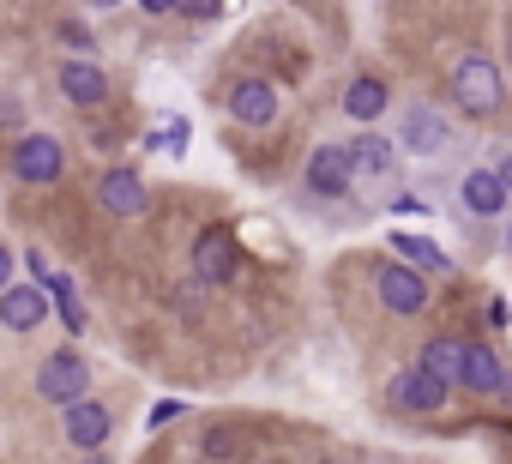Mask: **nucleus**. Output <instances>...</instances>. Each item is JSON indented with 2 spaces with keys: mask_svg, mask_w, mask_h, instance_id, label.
<instances>
[{
  "mask_svg": "<svg viewBox=\"0 0 512 464\" xmlns=\"http://www.w3.org/2000/svg\"><path fill=\"white\" fill-rule=\"evenodd\" d=\"M374 296H380V308L392 314V320H416V314H428V272H416V266H404V260H380L374 266Z\"/></svg>",
  "mask_w": 512,
  "mask_h": 464,
  "instance_id": "3",
  "label": "nucleus"
},
{
  "mask_svg": "<svg viewBox=\"0 0 512 464\" xmlns=\"http://www.w3.org/2000/svg\"><path fill=\"white\" fill-rule=\"evenodd\" d=\"M446 145H452V127H446V115L434 103H410L398 115V151L404 157H440Z\"/></svg>",
  "mask_w": 512,
  "mask_h": 464,
  "instance_id": "8",
  "label": "nucleus"
},
{
  "mask_svg": "<svg viewBox=\"0 0 512 464\" xmlns=\"http://www.w3.org/2000/svg\"><path fill=\"white\" fill-rule=\"evenodd\" d=\"M109 428H115V416H109V404H97V398H79V404L61 410V434H67L73 452H97V446L109 440Z\"/></svg>",
  "mask_w": 512,
  "mask_h": 464,
  "instance_id": "13",
  "label": "nucleus"
},
{
  "mask_svg": "<svg viewBox=\"0 0 512 464\" xmlns=\"http://www.w3.org/2000/svg\"><path fill=\"white\" fill-rule=\"evenodd\" d=\"M386 109H392V85H386L380 73H356V79L344 85V115H350L356 127H374Z\"/></svg>",
  "mask_w": 512,
  "mask_h": 464,
  "instance_id": "16",
  "label": "nucleus"
},
{
  "mask_svg": "<svg viewBox=\"0 0 512 464\" xmlns=\"http://www.w3.org/2000/svg\"><path fill=\"white\" fill-rule=\"evenodd\" d=\"M386 404H392L398 416H440V410L452 404V386L434 380L422 362H410V368H398V374L386 380Z\"/></svg>",
  "mask_w": 512,
  "mask_h": 464,
  "instance_id": "5",
  "label": "nucleus"
},
{
  "mask_svg": "<svg viewBox=\"0 0 512 464\" xmlns=\"http://www.w3.org/2000/svg\"><path fill=\"white\" fill-rule=\"evenodd\" d=\"M85 7H97V13H109V7H127V0H85Z\"/></svg>",
  "mask_w": 512,
  "mask_h": 464,
  "instance_id": "31",
  "label": "nucleus"
},
{
  "mask_svg": "<svg viewBox=\"0 0 512 464\" xmlns=\"http://www.w3.org/2000/svg\"><path fill=\"white\" fill-rule=\"evenodd\" d=\"M55 314V302H49V284H7V290H0V326H7V332H19V338H31L43 320Z\"/></svg>",
  "mask_w": 512,
  "mask_h": 464,
  "instance_id": "10",
  "label": "nucleus"
},
{
  "mask_svg": "<svg viewBox=\"0 0 512 464\" xmlns=\"http://www.w3.org/2000/svg\"><path fill=\"white\" fill-rule=\"evenodd\" d=\"M446 91H452V103H458L470 121H494V115L506 109V73H500V61L482 55V49H464V55L452 61Z\"/></svg>",
  "mask_w": 512,
  "mask_h": 464,
  "instance_id": "1",
  "label": "nucleus"
},
{
  "mask_svg": "<svg viewBox=\"0 0 512 464\" xmlns=\"http://www.w3.org/2000/svg\"><path fill=\"white\" fill-rule=\"evenodd\" d=\"M302 181H308V193L314 199H344L350 187H356V169H350V145H314L308 151V163H302Z\"/></svg>",
  "mask_w": 512,
  "mask_h": 464,
  "instance_id": "9",
  "label": "nucleus"
},
{
  "mask_svg": "<svg viewBox=\"0 0 512 464\" xmlns=\"http://www.w3.org/2000/svg\"><path fill=\"white\" fill-rule=\"evenodd\" d=\"M398 139H386V133H374V127H362L356 139H350V169H356V181H392V169H398Z\"/></svg>",
  "mask_w": 512,
  "mask_h": 464,
  "instance_id": "14",
  "label": "nucleus"
},
{
  "mask_svg": "<svg viewBox=\"0 0 512 464\" xmlns=\"http://www.w3.org/2000/svg\"><path fill=\"white\" fill-rule=\"evenodd\" d=\"M55 85H61V97H67L73 109H103V103H109V73H103L91 55H67V61L55 67Z\"/></svg>",
  "mask_w": 512,
  "mask_h": 464,
  "instance_id": "11",
  "label": "nucleus"
},
{
  "mask_svg": "<svg viewBox=\"0 0 512 464\" xmlns=\"http://www.w3.org/2000/svg\"><path fill=\"white\" fill-rule=\"evenodd\" d=\"M392 211H404V217L416 211V217H422V199H416V193H398V199H392Z\"/></svg>",
  "mask_w": 512,
  "mask_h": 464,
  "instance_id": "29",
  "label": "nucleus"
},
{
  "mask_svg": "<svg viewBox=\"0 0 512 464\" xmlns=\"http://www.w3.org/2000/svg\"><path fill=\"white\" fill-rule=\"evenodd\" d=\"M193 278L205 290H229L241 278V242H235V229H223V223L199 229V242H193Z\"/></svg>",
  "mask_w": 512,
  "mask_h": 464,
  "instance_id": "4",
  "label": "nucleus"
},
{
  "mask_svg": "<svg viewBox=\"0 0 512 464\" xmlns=\"http://www.w3.org/2000/svg\"><path fill=\"white\" fill-rule=\"evenodd\" d=\"M500 386H506L500 350H494V344H464V380H458V392H470V398H500Z\"/></svg>",
  "mask_w": 512,
  "mask_h": 464,
  "instance_id": "15",
  "label": "nucleus"
},
{
  "mask_svg": "<svg viewBox=\"0 0 512 464\" xmlns=\"http://www.w3.org/2000/svg\"><path fill=\"white\" fill-rule=\"evenodd\" d=\"M464 344H470V338H458V332H434V338L416 350V362H422L434 380H446V386L458 392V380H464Z\"/></svg>",
  "mask_w": 512,
  "mask_h": 464,
  "instance_id": "19",
  "label": "nucleus"
},
{
  "mask_svg": "<svg viewBox=\"0 0 512 464\" xmlns=\"http://www.w3.org/2000/svg\"><path fill=\"white\" fill-rule=\"evenodd\" d=\"M506 248H512V217H506Z\"/></svg>",
  "mask_w": 512,
  "mask_h": 464,
  "instance_id": "33",
  "label": "nucleus"
},
{
  "mask_svg": "<svg viewBox=\"0 0 512 464\" xmlns=\"http://www.w3.org/2000/svg\"><path fill=\"white\" fill-rule=\"evenodd\" d=\"M37 398H43V404H55V410H67V404L91 398V362H85V350H73V344L49 350V356L37 362Z\"/></svg>",
  "mask_w": 512,
  "mask_h": 464,
  "instance_id": "2",
  "label": "nucleus"
},
{
  "mask_svg": "<svg viewBox=\"0 0 512 464\" xmlns=\"http://www.w3.org/2000/svg\"><path fill=\"white\" fill-rule=\"evenodd\" d=\"M13 266H19V254H13L7 242H0V290H7V284H13Z\"/></svg>",
  "mask_w": 512,
  "mask_h": 464,
  "instance_id": "28",
  "label": "nucleus"
},
{
  "mask_svg": "<svg viewBox=\"0 0 512 464\" xmlns=\"http://www.w3.org/2000/svg\"><path fill=\"white\" fill-rule=\"evenodd\" d=\"M175 13H181V19H193V25H205V19H223V0H181Z\"/></svg>",
  "mask_w": 512,
  "mask_h": 464,
  "instance_id": "23",
  "label": "nucleus"
},
{
  "mask_svg": "<svg viewBox=\"0 0 512 464\" xmlns=\"http://www.w3.org/2000/svg\"><path fill=\"white\" fill-rule=\"evenodd\" d=\"M386 248H392V260H404V266H416V272H428V278H446V272H452V254H446L434 236H416V229H398Z\"/></svg>",
  "mask_w": 512,
  "mask_h": 464,
  "instance_id": "18",
  "label": "nucleus"
},
{
  "mask_svg": "<svg viewBox=\"0 0 512 464\" xmlns=\"http://www.w3.org/2000/svg\"><path fill=\"white\" fill-rule=\"evenodd\" d=\"M7 163H13V175H19L25 187H55V181L67 175V145H61L55 133H19Z\"/></svg>",
  "mask_w": 512,
  "mask_h": 464,
  "instance_id": "7",
  "label": "nucleus"
},
{
  "mask_svg": "<svg viewBox=\"0 0 512 464\" xmlns=\"http://www.w3.org/2000/svg\"><path fill=\"white\" fill-rule=\"evenodd\" d=\"M506 55H512V25H506Z\"/></svg>",
  "mask_w": 512,
  "mask_h": 464,
  "instance_id": "34",
  "label": "nucleus"
},
{
  "mask_svg": "<svg viewBox=\"0 0 512 464\" xmlns=\"http://www.w3.org/2000/svg\"><path fill=\"white\" fill-rule=\"evenodd\" d=\"M494 175H500V181H506V193H512V151H500V157H494Z\"/></svg>",
  "mask_w": 512,
  "mask_h": 464,
  "instance_id": "30",
  "label": "nucleus"
},
{
  "mask_svg": "<svg viewBox=\"0 0 512 464\" xmlns=\"http://www.w3.org/2000/svg\"><path fill=\"white\" fill-rule=\"evenodd\" d=\"M49 302H55V314H61V326H67V338H85V326H91V314H85V296H79V278H67V272H49Z\"/></svg>",
  "mask_w": 512,
  "mask_h": 464,
  "instance_id": "20",
  "label": "nucleus"
},
{
  "mask_svg": "<svg viewBox=\"0 0 512 464\" xmlns=\"http://www.w3.org/2000/svg\"><path fill=\"white\" fill-rule=\"evenodd\" d=\"M25 272H31L37 284H49V260H43V248H25Z\"/></svg>",
  "mask_w": 512,
  "mask_h": 464,
  "instance_id": "26",
  "label": "nucleus"
},
{
  "mask_svg": "<svg viewBox=\"0 0 512 464\" xmlns=\"http://www.w3.org/2000/svg\"><path fill=\"white\" fill-rule=\"evenodd\" d=\"M223 115L235 121V127H272L278 115H284V91L272 85V79H260V73H247V79H235L229 91H223Z\"/></svg>",
  "mask_w": 512,
  "mask_h": 464,
  "instance_id": "6",
  "label": "nucleus"
},
{
  "mask_svg": "<svg viewBox=\"0 0 512 464\" xmlns=\"http://www.w3.org/2000/svg\"><path fill=\"white\" fill-rule=\"evenodd\" d=\"M181 410H187L181 398H163V404H151V416H145V428H169V422H175Z\"/></svg>",
  "mask_w": 512,
  "mask_h": 464,
  "instance_id": "24",
  "label": "nucleus"
},
{
  "mask_svg": "<svg viewBox=\"0 0 512 464\" xmlns=\"http://www.w3.org/2000/svg\"><path fill=\"white\" fill-rule=\"evenodd\" d=\"M458 199H464V211H470V217H500L512 193H506V181H500V175H494V163H488V169H464Z\"/></svg>",
  "mask_w": 512,
  "mask_h": 464,
  "instance_id": "17",
  "label": "nucleus"
},
{
  "mask_svg": "<svg viewBox=\"0 0 512 464\" xmlns=\"http://www.w3.org/2000/svg\"><path fill=\"white\" fill-rule=\"evenodd\" d=\"M61 43H67L73 55H91V49H97V37H91L79 19H61Z\"/></svg>",
  "mask_w": 512,
  "mask_h": 464,
  "instance_id": "22",
  "label": "nucleus"
},
{
  "mask_svg": "<svg viewBox=\"0 0 512 464\" xmlns=\"http://www.w3.org/2000/svg\"><path fill=\"white\" fill-rule=\"evenodd\" d=\"M133 7H139V13H151V19H163V13H175V7H181V0H133Z\"/></svg>",
  "mask_w": 512,
  "mask_h": 464,
  "instance_id": "27",
  "label": "nucleus"
},
{
  "mask_svg": "<svg viewBox=\"0 0 512 464\" xmlns=\"http://www.w3.org/2000/svg\"><path fill=\"white\" fill-rule=\"evenodd\" d=\"M187 139H193V127H187V121L175 115V121H163V127H157V133L145 139V151H163V157H181V151H187Z\"/></svg>",
  "mask_w": 512,
  "mask_h": 464,
  "instance_id": "21",
  "label": "nucleus"
},
{
  "mask_svg": "<svg viewBox=\"0 0 512 464\" xmlns=\"http://www.w3.org/2000/svg\"><path fill=\"white\" fill-rule=\"evenodd\" d=\"M494 404H506V410H512V374H506V386H500V398H494Z\"/></svg>",
  "mask_w": 512,
  "mask_h": 464,
  "instance_id": "32",
  "label": "nucleus"
},
{
  "mask_svg": "<svg viewBox=\"0 0 512 464\" xmlns=\"http://www.w3.org/2000/svg\"><path fill=\"white\" fill-rule=\"evenodd\" d=\"M97 205H103L109 217H145L151 187H145V175H139V169L115 163V169H103V181H97Z\"/></svg>",
  "mask_w": 512,
  "mask_h": 464,
  "instance_id": "12",
  "label": "nucleus"
},
{
  "mask_svg": "<svg viewBox=\"0 0 512 464\" xmlns=\"http://www.w3.org/2000/svg\"><path fill=\"white\" fill-rule=\"evenodd\" d=\"M0 127H25V103L19 97H0Z\"/></svg>",
  "mask_w": 512,
  "mask_h": 464,
  "instance_id": "25",
  "label": "nucleus"
}]
</instances>
